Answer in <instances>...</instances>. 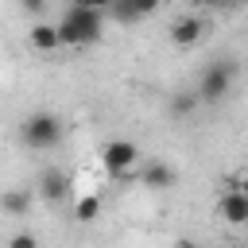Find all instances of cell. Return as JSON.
<instances>
[{
  "mask_svg": "<svg viewBox=\"0 0 248 248\" xmlns=\"http://www.w3.org/2000/svg\"><path fill=\"white\" fill-rule=\"evenodd\" d=\"M101 23H105V12L97 8H85V4H70L58 19V35H62V46H85V43H97L101 39Z\"/></svg>",
  "mask_w": 248,
  "mask_h": 248,
  "instance_id": "cell-1",
  "label": "cell"
},
{
  "mask_svg": "<svg viewBox=\"0 0 248 248\" xmlns=\"http://www.w3.org/2000/svg\"><path fill=\"white\" fill-rule=\"evenodd\" d=\"M232 81H236V66H232V58H217V62H209V66L202 70L194 93L202 97V105H217V101H225V97L232 93Z\"/></svg>",
  "mask_w": 248,
  "mask_h": 248,
  "instance_id": "cell-2",
  "label": "cell"
},
{
  "mask_svg": "<svg viewBox=\"0 0 248 248\" xmlns=\"http://www.w3.org/2000/svg\"><path fill=\"white\" fill-rule=\"evenodd\" d=\"M19 140L31 147V151H50V147H58V140H62V120L54 116V112H31L23 124H19Z\"/></svg>",
  "mask_w": 248,
  "mask_h": 248,
  "instance_id": "cell-3",
  "label": "cell"
},
{
  "mask_svg": "<svg viewBox=\"0 0 248 248\" xmlns=\"http://www.w3.org/2000/svg\"><path fill=\"white\" fill-rule=\"evenodd\" d=\"M136 163H140V147L132 140H108L101 147V167L108 170V178H124Z\"/></svg>",
  "mask_w": 248,
  "mask_h": 248,
  "instance_id": "cell-4",
  "label": "cell"
},
{
  "mask_svg": "<svg viewBox=\"0 0 248 248\" xmlns=\"http://www.w3.org/2000/svg\"><path fill=\"white\" fill-rule=\"evenodd\" d=\"M39 198L46 202V205H62L66 198H70V174L62 170V167H43V174H39Z\"/></svg>",
  "mask_w": 248,
  "mask_h": 248,
  "instance_id": "cell-5",
  "label": "cell"
},
{
  "mask_svg": "<svg viewBox=\"0 0 248 248\" xmlns=\"http://www.w3.org/2000/svg\"><path fill=\"white\" fill-rule=\"evenodd\" d=\"M205 31H209V23H205L202 16H178V19L167 27V39H170L174 46H194V43L205 39Z\"/></svg>",
  "mask_w": 248,
  "mask_h": 248,
  "instance_id": "cell-6",
  "label": "cell"
},
{
  "mask_svg": "<svg viewBox=\"0 0 248 248\" xmlns=\"http://www.w3.org/2000/svg\"><path fill=\"white\" fill-rule=\"evenodd\" d=\"M217 213H221L229 225H248V198H244V194L232 186V190H225V194H221Z\"/></svg>",
  "mask_w": 248,
  "mask_h": 248,
  "instance_id": "cell-7",
  "label": "cell"
},
{
  "mask_svg": "<svg viewBox=\"0 0 248 248\" xmlns=\"http://www.w3.org/2000/svg\"><path fill=\"white\" fill-rule=\"evenodd\" d=\"M27 43H31V50H39V54H50V50H58V46H62L58 23H31V31H27Z\"/></svg>",
  "mask_w": 248,
  "mask_h": 248,
  "instance_id": "cell-8",
  "label": "cell"
},
{
  "mask_svg": "<svg viewBox=\"0 0 248 248\" xmlns=\"http://www.w3.org/2000/svg\"><path fill=\"white\" fill-rule=\"evenodd\" d=\"M174 182H178V174H174V167H170V163L155 159V163H147V167H143V186H147V190H170Z\"/></svg>",
  "mask_w": 248,
  "mask_h": 248,
  "instance_id": "cell-9",
  "label": "cell"
},
{
  "mask_svg": "<svg viewBox=\"0 0 248 248\" xmlns=\"http://www.w3.org/2000/svg\"><path fill=\"white\" fill-rule=\"evenodd\" d=\"M0 205H4V213L23 217V213L31 209V186H27V190H8V194L0 198Z\"/></svg>",
  "mask_w": 248,
  "mask_h": 248,
  "instance_id": "cell-10",
  "label": "cell"
},
{
  "mask_svg": "<svg viewBox=\"0 0 248 248\" xmlns=\"http://www.w3.org/2000/svg\"><path fill=\"white\" fill-rule=\"evenodd\" d=\"M198 105H202V97H198L194 89H190V93H186V89H182V93H170V116H178V120L190 116Z\"/></svg>",
  "mask_w": 248,
  "mask_h": 248,
  "instance_id": "cell-11",
  "label": "cell"
},
{
  "mask_svg": "<svg viewBox=\"0 0 248 248\" xmlns=\"http://www.w3.org/2000/svg\"><path fill=\"white\" fill-rule=\"evenodd\" d=\"M97 217H101V198H97V194H85V198H78V205H74V221L89 225V221H97Z\"/></svg>",
  "mask_w": 248,
  "mask_h": 248,
  "instance_id": "cell-12",
  "label": "cell"
},
{
  "mask_svg": "<svg viewBox=\"0 0 248 248\" xmlns=\"http://www.w3.org/2000/svg\"><path fill=\"white\" fill-rule=\"evenodd\" d=\"M108 16H112L116 23H140V19H143L140 8H136V0H116V4L108 8Z\"/></svg>",
  "mask_w": 248,
  "mask_h": 248,
  "instance_id": "cell-13",
  "label": "cell"
},
{
  "mask_svg": "<svg viewBox=\"0 0 248 248\" xmlns=\"http://www.w3.org/2000/svg\"><path fill=\"white\" fill-rule=\"evenodd\" d=\"M8 248H39V236H35V232H16V236L8 240Z\"/></svg>",
  "mask_w": 248,
  "mask_h": 248,
  "instance_id": "cell-14",
  "label": "cell"
},
{
  "mask_svg": "<svg viewBox=\"0 0 248 248\" xmlns=\"http://www.w3.org/2000/svg\"><path fill=\"white\" fill-rule=\"evenodd\" d=\"M23 12L27 16H43L46 12V0H23Z\"/></svg>",
  "mask_w": 248,
  "mask_h": 248,
  "instance_id": "cell-15",
  "label": "cell"
},
{
  "mask_svg": "<svg viewBox=\"0 0 248 248\" xmlns=\"http://www.w3.org/2000/svg\"><path fill=\"white\" fill-rule=\"evenodd\" d=\"M136 8H140V16L147 19V16H155V12H159V0H136Z\"/></svg>",
  "mask_w": 248,
  "mask_h": 248,
  "instance_id": "cell-16",
  "label": "cell"
},
{
  "mask_svg": "<svg viewBox=\"0 0 248 248\" xmlns=\"http://www.w3.org/2000/svg\"><path fill=\"white\" fill-rule=\"evenodd\" d=\"M70 4H85V8H97V12H108L116 0H70Z\"/></svg>",
  "mask_w": 248,
  "mask_h": 248,
  "instance_id": "cell-17",
  "label": "cell"
},
{
  "mask_svg": "<svg viewBox=\"0 0 248 248\" xmlns=\"http://www.w3.org/2000/svg\"><path fill=\"white\" fill-rule=\"evenodd\" d=\"M236 190H240V194L248 198V178H240V182H236Z\"/></svg>",
  "mask_w": 248,
  "mask_h": 248,
  "instance_id": "cell-18",
  "label": "cell"
},
{
  "mask_svg": "<svg viewBox=\"0 0 248 248\" xmlns=\"http://www.w3.org/2000/svg\"><path fill=\"white\" fill-rule=\"evenodd\" d=\"M174 248H194V244H190V240H178V244H174Z\"/></svg>",
  "mask_w": 248,
  "mask_h": 248,
  "instance_id": "cell-19",
  "label": "cell"
},
{
  "mask_svg": "<svg viewBox=\"0 0 248 248\" xmlns=\"http://www.w3.org/2000/svg\"><path fill=\"white\" fill-rule=\"evenodd\" d=\"M205 4H236V0H205Z\"/></svg>",
  "mask_w": 248,
  "mask_h": 248,
  "instance_id": "cell-20",
  "label": "cell"
},
{
  "mask_svg": "<svg viewBox=\"0 0 248 248\" xmlns=\"http://www.w3.org/2000/svg\"><path fill=\"white\" fill-rule=\"evenodd\" d=\"M229 248H248V244H229Z\"/></svg>",
  "mask_w": 248,
  "mask_h": 248,
  "instance_id": "cell-21",
  "label": "cell"
}]
</instances>
